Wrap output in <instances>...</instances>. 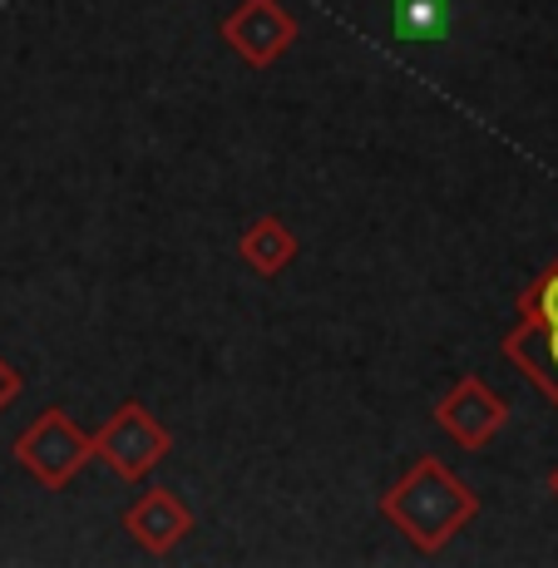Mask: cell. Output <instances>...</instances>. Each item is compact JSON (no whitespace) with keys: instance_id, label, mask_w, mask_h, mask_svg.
I'll use <instances>...</instances> for the list:
<instances>
[{"instance_id":"obj_1","label":"cell","mask_w":558,"mask_h":568,"mask_svg":"<svg viewBox=\"0 0 558 568\" xmlns=\"http://www.w3.org/2000/svg\"><path fill=\"white\" fill-rule=\"evenodd\" d=\"M479 499L440 460H415V469L381 499V515L396 524L420 554H435L475 519Z\"/></svg>"},{"instance_id":"obj_2","label":"cell","mask_w":558,"mask_h":568,"mask_svg":"<svg viewBox=\"0 0 558 568\" xmlns=\"http://www.w3.org/2000/svg\"><path fill=\"white\" fill-rule=\"evenodd\" d=\"M94 455V440L70 420L60 406L45 410L26 435L16 440V460L30 469L45 489H64Z\"/></svg>"},{"instance_id":"obj_3","label":"cell","mask_w":558,"mask_h":568,"mask_svg":"<svg viewBox=\"0 0 558 568\" xmlns=\"http://www.w3.org/2000/svg\"><path fill=\"white\" fill-rule=\"evenodd\" d=\"M90 440H94V455H100L119 479H144L149 469L169 455V430H163L139 400H124V406L109 415L104 430L90 435Z\"/></svg>"},{"instance_id":"obj_4","label":"cell","mask_w":558,"mask_h":568,"mask_svg":"<svg viewBox=\"0 0 558 568\" xmlns=\"http://www.w3.org/2000/svg\"><path fill=\"white\" fill-rule=\"evenodd\" d=\"M223 40L243 54L247 64L262 70V64H272L297 40V20H292V10H282L277 0H243V6L223 20Z\"/></svg>"},{"instance_id":"obj_5","label":"cell","mask_w":558,"mask_h":568,"mask_svg":"<svg viewBox=\"0 0 558 568\" xmlns=\"http://www.w3.org/2000/svg\"><path fill=\"white\" fill-rule=\"evenodd\" d=\"M505 415H509V406L475 376L455 381V390L435 406V420H440L465 450H479L485 440H495L499 425H505Z\"/></svg>"},{"instance_id":"obj_6","label":"cell","mask_w":558,"mask_h":568,"mask_svg":"<svg viewBox=\"0 0 558 568\" xmlns=\"http://www.w3.org/2000/svg\"><path fill=\"white\" fill-rule=\"evenodd\" d=\"M124 529L134 534L149 554H169V549H179L183 534L193 529V515L173 489H144V495L134 499V509L124 515Z\"/></svg>"},{"instance_id":"obj_7","label":"cell","mask_w":558,"mask_h":568,"mask_svg":"<svg viewBox=\"0 0 558 568\" xmlns=\"http://www.w3.org/2000/svg\"><path fill=\"white\" fill-rule=\"evenodd\" d=\"M237 253H243V262L253 272H262V277H277V272L297 257V237L282 227V217H257V223L243 233Z\"/></svg>"},{"instance_id":"obj_8","label":"cell","mask_w":558,"mask_h":568,"mask_svg":"<svg viewBox=\"0 0 558 568\" xmlns=\"http://www.w3.org/2000/svg\"><path fill=\"white\" fill-rule=\"evenodd\" d=\"M390 30L396 40H435L450 36V0H390Z\"/></svg>"},{"instance_id":"obj_9","label":"cell","mask_w":558,"mask_h":568,"mask_svg":"<svg viewBox=\"0 0 558 568\" xmlns=\"http://www.w3.org/2000/svg\"><path fill=\"white\" fill-rule=\"evenodd\" d=\"M519 322H539V326H558V262L534 282L519 297Z\"/></svg>"},{"instance_id":"obj_10","label":"cell","mask_w":558,"mask_h":568,"mask_svg":"<svg viewBox=\"0 0 558 568\" xmlns=\"http://www.w3.org/2000/svg\"><path fill=\"white\" fill-rule=\"evenodd\" d=\"M20 386H26V381H20V371H10L6 362H0V410H6L10 400L20 396Z\"/></svg>"},{"instance_id":"obj_11","label":"cell","mask_w":558,"mask_h":568,"mask_svg":"<svg viewBox=\"0 0 558 568\" xmlns=\"http://www.w3.org/2000/svg\"><path fill=\"white\" fill-rule=\"evenodd\" d=\"M549 489H554V495H558V469H554V475H549Z\"/></svg>"}]
</instances>
